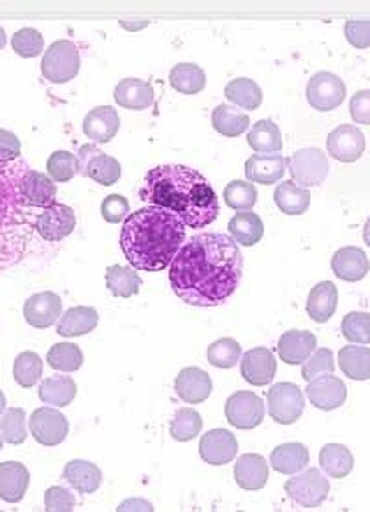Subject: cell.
<instances>
[{
    "label": "cell",
    "mask_w": 370,
    "mask_h": 512,
    "mask_svg": "<svg viewBox=\"0 0 370 512\" xmlns=\"http://www.w3.org/2000/svg\"><path fill=\"white\" fill-rule=\"evenodd\" d=\"M310 462V450L301 443H289L278 446L271 453V466L283 475L302 471Z\"/></svg>",
    "instance_id": "4dcf8cb0"
},
{
    "label": "cell",
    "mask_w": 370,
    "mask_h": 512,
    "mask_svg": "<svg viewBox=\"0 0 370 512\" xmlns=\"http://www.w3.org/2000/svg\"><path fill=\"white\" fill-rule=\"evenodd\" d=\"M319 464L329 478L341 480L354 470V455L343 444H326L319 453Z\"/></svg>",
    "instance_id": "e575fe53"
},
{
    "label": "cell",
    "mask_w": 370,
    "mask_h": 512,
    "mask_svg": "<svg viewBox=\"0 0 370 512\" xmlns=\"http://www.w3.org/2000/svg\"><path fill=\"white\" fill-rule=\"evenodd\" d=\"M241 344L230 337L218 339L208 348V362L217 369H234L241 361Z\"/></svg>",
    "instance_id": "f6af8a7d"
},
{
    "label": "cell",
    "mask_w": 370,
    "mask_h": 512,
    "mask_svg": "<svg viewBox=\"0 0 370 512\" xmlns=\"http://www.w3.org/2000/svg\"><path fill=\"white\" fill-rule=\"evenodd\" d=\"M5 411H6V396L3 394V390H0V416L5 415Z\"/></svg>",
    "instance_id": "be15d7a7"
},
{
    "label": "cell",
    "mask_w": 370,
    "mask_h": 512,
    "mask_svg": "<svg viewBox=\"0 0 370 512\" xmlns=\"http://www.w3.org/2000/svg\"><path fill=\"white\" fill-rule=\"evenodd\" d=\"M185 226L163 207H141L125 218L121 248L128 263L143 272L167 269L185 242Z\"/></svg>",
    "instance_id": "3957f363"
},
{
    "label": "cell",
    "mask_w": 370,
    "mask_h": 512,
    "mask_svg": "<svg viewBox=\"0 0 370 512\" xmlns=\"http://www.w3.org/2000/svg\"><path fill=\"white\" fill-rule=\"evenodd\" d=\"M26 413L21 407H12L3 415L0 420V431H3L5 441L12 446H21L26 441Z\"/></svg>",
    "instance_id": "7dc6e473"
},
{
    "label": "cell",
    "mask_w": 370,
    "mask_h": 512,
    "mask_svg": "<svg viewBox=\"0 0 370 512\" xmlns=\"http://www.w3.org/2000/svg\"><path fill=\"white\" fill-rule=\"evenodd\" d=\"M341 370L354 381L370 379V348L366 346H345L339 355Z\"/></svg>",
    "instance_id": "ab89813d"
},
{
    "label": "cell",
    "mask_w": 370,
    "mask_h": 512,
    "mask_svg": "<svg viewBox=\"0 0 370 512\" xmlns=\"http://www.w3.org/2000/svg\"><path fill=\"white\" fill-rule=\"evenodd\" d=\"M77 505V498L63 487H51L45 494V508L49 512H70Z\"/></svg>",
    "instance_id": "db71d44e"
},
{
    "label": "cell",
    "mask_w": 370,
    "mask_h": 512,
    "mask_svg": "<svg viewBox=\"0 0 370 512\" xmlns=\"http://www.w3.org/2000/svg\"><path fill=\"white\" fill-rule=\"evenodd\" d=\"M245 174L252 184L273 186L285 174V158L280 154H254L245 163Z\"/></svg>",
    "instance_id": "d4e9b609"
},
{
    "label": "cell",
    "mask_w": 370,
    "mask_h": 512,
    "mask_svg": "<svg viewBox=\"0 0 370 512\" xmlns=\"http://www.w3.org/2000/svg\"><path fill=\"white\" fill-rule=\"evenodd\" d=\"M100 211H102V216H104L106 223L117 224V223H123L125 218L128 216L130 204L123 195H109V197L104 198Z\"/></svg>",
    "instance_id": "f5cc1de1"
},
{
    "label": "cell",
    "mask_w": 370,
    "mask_h": 512,
    "mask_svg": "<svg viewBox=\"0 0 370 512\" xmlns=\"http://www.w3.org/2000/svg\"><path fill=\"white\" fill-rule=\"evenodd\" d=\"M6 43H8V35H6L5 28L0 26V50H3V49L6 47Z\"/></svg>",
    "instance_id": "6125c7cd"
},
{
    "label": "cell",
    "mask_w": 370,
    "mask_h": 512,
    "mask_svg": "<svg viewBox=\"0 0 370 512\" xmlns=\"http://www.w3.org/2000/svg\"><path fill=\"white\" fill-rule=\"evenodd\" d=\"M289 174L296 186L301 187H319L329 172V163L326 154L315 146H308L299 152H294L285 160Z\"/></svg>",
    "instance_id": "8992f818"
},
{
    "label": "cell",
    "mask_w": 370,
    "mask_h": 512,
    "mask_svg": "<svg viewBox=\"0 0 370 512\" xmlns=\"http://www.w3.org/2000/svg\"><path fill=\"white\" fill-rule=\"evenodd\" d=\"M267 407L274 422L282 425L294 424L304 415V392L294 383H276L267 392Z\"/></svg>",
    "instance_id": "ba28073f"
},
{
    "label": "cell",
    "mask_w": 370,
    "mask_h": 512,
    "mask_svg": "<svg viewBox=\"0 0 370 512\" xmlns=\"http://www.w3.org/2000/svg\"><path fill=\"white\" fill-rule=\"evenodd\" d=\"M141 276L123 265L107 267L106 270V287L116 298H132L141 290Z\"/></svg>",
    "instance_id": "8d00e7d4"
},
{
    "label": "cell",
    "mask_w": 370,
    "mask_h": 512,
    "mask_svg": "<svg viewBox=\"0 0 370 512\" xmlns=\"http://www.w3.org/2000/svg\"><path fill=\"white\" fill-rule=\"evenodd\" d=\"M234 478L243 490L255 492L259 489H264L269 480V464L265 457L257 453H246L239 457L236 462Z\"/></svg>",
    "instance_id": "cb8c5ba5"
},
{
    "label": "cell",
    "mask_w": 370,
    "mask_h": 512,
    "mask_svg": "<svg viewBox=\"0 0 370 512\" xmlns=\"http://www.w3.org/2000/svg\"><path fill=\"white\" fill-rule=\"evenodd\" d=\"M333 370H336V362H333V352L329 348H319L304 362L302 378L306 381H311L319 376L333 374Z\"/></svg>",
    "instance_id": "816d5d0a"
},
{
    "label": "cell",
    "mask_w": 370,
    "mask_h": 512,
    "mask_svg": "<svg viewBox=\"0 0 370 512\" xmlns=\"http://www.w3.org/2000/svg\"><path fill=\"white\" fill-rule=\"evenodd\" d=\"M74 226H77V216L67 204L54 202L52 206L42 209L35 218V232L47 242H60L67 239Z\"/></svg>",
    "instance_id": "30bf717a"
},
{
    "label": "cell",
    "mask_w": 370,
    "mask_h": 512,
    "mask_svg": "<svg viewBox=\"0 0 370 512\" xmlns=\"http://www.w3.org/2000/svg\"><path fill=\"white\" fill-rule=\"evenodd\" d=\"M47 362L51 364V369L70 374V372H77L82 369L84 353H82V348L77 344L58 343L49 350Z\"/></svg>",
    "instance_id": "b9f144b4"
},
{
    "label": "cell",
    "mask_w": 370,
    "mask_h": 512,
    "mask_svg": "<svg viewBox=\"0 0 370 512\" xmlns=\"http://www.w3.org/2000/svg\"><path fill=\"white\" fill-rule=\"evenodd\" d=\"M169 82L181 95H197L206 87V72L195 63H178L171 69Z\"/></svg>",
    "instance_id": "74e56055"
},
{
    "label": "cell",
    "mask_w": 370,
    "mask_h": 512,
    "mask_svg": "<svg viewBox=\"0 0 370 512\" xmlns=\"http://www.w3.org/2000/svg\"><path fill=\"white\" fill-rule=\"evenodd\" d=\"M63 311V304L61 298L56 295V292L45 290V292H37V295L30 297L24 302L23 307V315L24 320L37 329H47L52 327Z\"/></svg>",
    "instance_id": "ac0fdd59"
},
{
    "label": "cell",
    "mask_w": 370,
    "mask_h": 512,
    "mask_svg": "<svg viewBox=\"0 0 370 512\" xmlns=\"http://www.w3.org/2000/svg\"><path fill=\"white\" fill-rule=\"evenodd\" d=\"M363 241L366 242V246H370V218H368L365 228H363Z\"/></svg>",
    "instance_id": "94428289"
},
{
    "label": "cell",
    "mask_w": 370,
    "mask_h": 512,
    "mask_svg": "<svg viewBox=\"0 0 370 512\" xmlns=\"http://www.w3.org/2000/svg\"><path fill=\"white\" fill-rule=\"evenodd\" d=\"M338 302H339L338 287L331 281H320L310 292L306 311L313 322L324 324L336 315Z\"/></svg>",
    "instance_id": "83f0119b"
},
{
    "label": "cell",
    "mask_w": 370,
    "mask_h": 512,
    "mask_svg": "<svg viewBox=\"0 0 370 512\" xmlns=\"http://www.w3.org/2000/svg\"><path fill=\"white\" fill-rule=\"evenodd\" d=\"M306 394L311 404L320 411H333L345 406L347 401V385L336 374H324L308 381Z\"/></svg>",
    "instance_id": "9a60e30c"
},
{
    "label": "cell",
    "mask_w": 370,
    "mask_h": 512,
    "mask_svg": "<svg viewBox=\"0 0 370 512\" xmlns=\"http://www.w3.org/2000/svg\"><path fill=\"white\" fill-rule=\"evenodd\" d=\"M306 96L317 112H333L345 102L347 87L333 72H317L308 84Z\"/></svg>",
    "instance_id": "7c38bea8"
},
{
    "label": "cell",
    "mask_w": 370,
    "mask_h": 512,
    "mask_svg": "<svg viewBox=\"0 0 370 512\" xmlns=\"http://www.w3.org/2000/svg\"><path fill=\"white\" fill-rule=\"evenodd\" d=\"M3 444H5V436H3V431H0V450H3Z\"/></svg>",
    "instance_id": "e7e4bbea"
},
{
    "label": "cell",
    "mask_w": 370,
    "mask_h": 512,
    "mask_svg": "<svg viewBox=\"0 0 370 512\" xmlns=\"http://www.w3.org/2000/svg\"><path fill=\"white\" fill-rule=\"evenodd\" d=\"M274 202L282 213L296 216L308 211L311 204V193L306 187L296 186L294 181H283V184H278L274 191Z\"/></svg>",
    "instance_id": "836d02e7"
},
{
    "label": "cell",
    "mask_w": 370,
    "mask_h": 512,
    "mask_svg": "<svg viewBox=\"0 0 370 512\" xmlns=\"http://www.w3.org/2000/svg\"><path fill=\"white\" fill-rule=\"evenodd\" d=\"M350 115L356 124L370 126V91H357L350 100Z\"/></svg>",
    "instance_id": "9f6ffc18"
},
{
    "label": "cell",
    "mask_w": 370,
    "mask_h": 512,
    "mask_svg": "<svg viewBox=\"0 0 370 512\" xmlns=\"http://www.w3.org/2000/svg\"><path fill=\"white\" fill-rule=\"evenodd\" d=\"M65 481L80 494H93L102 485V471L97 464L84 461V459H72L63 468Z\"/></svg>",
    "instance_id": "4316f807"
},
{
    "label": "cell",
    "mask_w": 370,
    "mask_h": 512,
    "mask_svg": "<svg viewBox=\"0 0 370 512\" xmlns=\"http://www.w3.org/2000/svg\"><path fill=\"white\" fill-rule=\"evenodd\" d=\"M26 170L28 165L21 160L0 163V267L21 261L35 230V207H30L21 195Z\"/></svg>",
    "instance_id": "277c9868"
},
{
    "label": "cell",
    "mask_w": 370,
    "mask_h": 512,
    "mask_svg": "<svg viewBox=\"0 0 370 512\" xmlns=\"http://www.w3.org/2000/svg\"><path fill=\"white\" fill-rule=\"evenodd\" d=\"M239 444L234 433L228 429H211L200 438L199 453L204 462L211 466L230 464L237 455Z\"/></svg>",
    "instance_id": "5bb4252c"
},
{
    "label": "cell",
    "mask_w": 370,
    "mask_h": 512,
    "mask_svg": "<svg viewBox=\"0 0 370 512\" xmlns=\"http://www.w3.org/2000/svg\"><path fill=\"white\" fill-rule=\"evenodd\" d=\"M56 184L49 174L28 169L21 179V195L30 207L45 209L56 202Z\"/></svg>",
    "instance_id": "ffe728a7"
},
{
    "label": "cell",
    "mask_w": 370,
    "mask_h": 512,
    "mask_svg": "<svg viewBox=\"0 0 370 512\" xmlns=\"http://www.w3.org/2000/svg\"><path fill=\"white\" fill-rule=\"evenodd\" d=\"M287 496L304 508L320 507L329 494V481L319 471V468L302 470V473H294L285 483Z\"/></svg>",
    "instance_id": "52a82bcc"
},
{
    "label": "cell",
    "mask_w": 370,
    "mask_h": 512,
    "mask_svg": "<svg viewBox=\"0 0 370 512\" xmlns=\"http://www.w3.org/2000/svg\"><path fill=\"white\" fill-rule=\"evenodd\" d=\"M43 376V361L35 352H23L14 362V378L17 385L30 389L35 387Z\"/></svg>",
    "instance_id": "ee69618b"
},
{
    "label": "cell",
    "mask_w": 370,
    "mask_h": 512,
    "mask_svg": "<svg viewBox=\"0 0 370 512\" xmlns=\"http://www.w3.org/2000/svg\"><path fill=\"white\" fill-rule=\"evenodd\" d=\"M174 390L178 394L180 399H183L185 404H202L213 390V383L211 378L208 376V372H204L202 369L197 367H190L183 369L178 376H176V383H174Z\"/></svg>",
    "instance_id": "44dd1931"
},
{
    "label": "cell",
    "mask_w": 370,
    "mask_h": 512,
    "mask_svg": "<svg viewBox=\"0 0 370 512\" xmlns=\"http://www.w3.org/2000/svg\"><path fill=\"white\" fill-rule=\"evenodd\" d=\"M211 123L220 135L239 137L248 130L250 117L230 104H218L211 114Z\"/></svg>",
    "instance_id": "1f68e13d"
},
{
    "label": "cell",
    "mask_w": 370,
    "mask_h": 512,
    "mask_svg": "<svg viewBox=\"0 0 370 512\" xmlns=\"http://www.w3.org/2000/svg\"><path fill=\"white\" fill-rule=\"evenodd\" d=\"M30 434L35 438V443L42 446L52 448L60 446L69 434V422L63 413L52 407H40L32 413L28 418Z\"/></svg>",
    "instance_id": "9c48e42d"
},
{
    "label": "cell",
    "mask_w": 370,
    "mask_h": 512,
    "mask_svg": "<svg viewBox=\"0 0 370 512\" xmlns=\"http://www.w3.org/2000/svg\"><path fill=\"white\" fill-rule=\"evenodd\" d=\"M80 70V52L72 41L60 40L49 47L42 59V72L51 84H67Z\"/></svg>",
    "instance_id": "5b68a950"
},
{
    "label": "cell",
    "mask_w": 370,
    "mask_h": 512,
    "mask_svg": "<svg viewBox=\"0 0 370 512\" xmlns=\"http://www.w3.org/2000/svg\"><path fill=\"white\" fill-rule=\"evenodd\" d=\"M119 510H121V512H125V510H148V512H151V510H154V508H153V505L148 503V501L135 498V499L125 501V503L119 507Z\"/></svg>",
    "instance_id": "680465c9"
},
{
    "label": "cell",
    "mask_w": 370,
    "mask_h": 512,
    "mask_svg": "<svg viewBox=\"0 0 370 512\" xmlns=\"http://www.w3.org/2000/svg\"><path fill=\"white\" fill-rule=\"evenodd\" d=\"M80 174L89 176L97 184L109 187L121 179V163L98 151L95 144H84L79 152Z\"/></svg>",
    "instance_id": "4fadbf2b"
},
{
    "label": "cell",
    "mask_w": 370,
    "mask_h": 512,
    "mask_svg": "<svg viewBox=\"0 0 370 512\" xmlns=\"http://www.w3.org/2000/svg\"><path fill=\"white\" fill-rule=\"evenodd\" d=\"M97 325H98V313L93 307L79 306L69 309L65 315L60 316L56 332L60 337L74 339L91 334Z\"/></svg>",
    "instance_id": "f1b7e54d"
},
{
    "label": "cell",
    "mask_w": 370,
    "mask_h": 512,
    "mask_svg": "<svg viewBox=\"0 0 370 512\" xmlns=\"http://www.w3.org/2000/svg\"><path fill=\"white\" fill-rule=\"evenodd\" d=\"M139 198L174 213L193 230L209 226L220 213L218 197L209 181L185 165H160L148 170Z\"/></svg>",
    "instance_id": "7a4b0ae2"
},
{
    "label": "cell",
    "mask_w": 370,
    "mask_h": 512,
    "mask_svg": "<svg viewBox=\"0 0 370 512\" xmlns=\"http://www.w3.org/2000/svg\"><path fill=\"white\" fill-rule=\"evenodd\" d=\"M345 35L352 47L368 49L370 47V21H361V19L347 21Z\"/></svg>",
    "instance_id": "11a10c76"
},
{
    "label": "cell",
    "mask_w": 370,
    "mask_h": 512,
    "mask_svg": "<svg viewBox=\"0 0 370 512\" xmlns=\"http://www.w3.org/2000/svg\"><path fill=\"white\" fill-rule=\"evenodd\" d=\"M12 49L21 58H35L45 50V40L35 28H21L12 35Z\"/></svg>",
    "instance_id": "f907efd6"
},
{
    "label": "cell",
    "mask_w": 370,
    "mask_h": 512,
    "mask_svg": "<svg viewBox=\"0 0 370 512\" xmlns=\"http://www.w3.org/2000/svg\"><path fill=\"white\" fill-rule=\"evenodd\" d=\"M243 278V253L222 233H202L185 242L171 263L174 295L195 307L225 304Z\"/></svg>",
    "instance_id": "6da1fadb"
},
{
    "label": "cell",
    "mask_w": 370,
    "mask_h": 512,
    "mask_svg": "<svg viewBox=\"0 0 370 512\" xmlns=\"http://www.w3.org/2000/svg\"><path fill=\"white\" fill-rule=\"evenodd\" d=\"M225 415L237 429H255L265 418V404L255 392L241 390L228 398Z\"/></svg>",
    "instance_id": "8fae6325"
},
{
    "label": "cell",
    "mask_w": 370,
    "mask_h": 512,
    "mask_svg": "<svg viewBox=\"0 0 370 512\" xmlns=\"http://www.w3.org/2000/svg\"><path fill=\"white\" fill-rule=\"evenodd\" d=\"M331 269H333V274H336L339 279L356 283V281H361L368 274L370 261H368V255L361 248L347 246L333 253Z\"/></svg>",
    "instance_id": "603a6c76"
},
{
    "label": "cell",
    "mask_w": 370,
    "mask_h": 512,
    "mask_svg": "<svg viewBox=\"0 0 370 512\" xmlns=\"http://www.w3.org/2000/svg\"><path fill=\"white\" fill-rule=\"evenodd\" d=\"M77 398V383L70 376H51L40 385V399L47 406L67 407Z\"/></svg>",
    "instance_id": "d590c367"
},
{
    "label": "cell",
    "mask_w": 370,
    "mask_h": 512,
    "mask_svg": "<svg viewBox=\"0 0 370 512\" xmlns=\"http://www.w3.org/2000/svg\"><path fill=\"white\" fill-rule=\"evenodd\" d=\"M230 237L241 246H254L264 237V223L259 215L252 211L236 213L228 223Z\"/></svg>",
    "instance_id": "d6a6232c"
},
{
    "label": "cell",
    "mask_w": 370,
    "mask_h": 512,
    "mask_svg": "<svg viewBox=\"0 0 370 512\" xmlns=\"http://www.w3.org/2000/svg\"><path fill=\"white\" fill-rule=\"evenodd\" d=\"M28 485L30 473L23 462H0V499L8 503H19L24 498Z\"/></svg>",
    "instance_id": "484cf974"
},
{
    "label": "cell",
    "mask_w": 370,
    "mask_h": 512,
    "mask_svg": "<svg viewBox=\"0 0 370 512\" xmlns=\"http://www.w3.org/2000/svg\"><path fill=\"white\" fill-rule=\"evenodd\" d=\"M225 96L239 105L241 109H248V112H254L264 102V93L259 89V86L250 80V78H236L232 80L227 87H225Z\"/></svg>",
    "instance_id": "60d3db41"
},
{
    "label": "cell",
    "mask_w": 370,
    "mask_h": 512,
    "mask_svg": "<svg viewBox=\"0 0 370 512\" xmlns=\"http://www.w3.org/2000/svg\"><path fill=\"white\" fill-rule=\"evenodd\" d=\"M21 156V141L15 133L0 128V163L17 161Z\"/></svg>",
    "instance_id": "6f0895ef"
},
{
    "label": "cell",
    "mask_w": 370,
    "mask_h": 512,
    "mask_svg": "<svg viewBox=\"0 0 370 512\" xmlns=\"http://www.w3.org/2000/svg\"><path fill=\"white\" fill-rule=\"evenodd\" d=\"M121 26H123V28H128V30H139V28H144V26H148V23L144 21V23H137V24H130V23H125V21H121Z\"/></svg>",
    "instance_id": "91938a15"
},
{
    "label": "cell",
    "mask_w": 370,
    "mask_h": 512,
    "mask_svg": "<svg viewBox=\"0 0 370 512\" xmlns=\"http://www.w3.org/2000/svg\"><path fill=\"white\" fill-rule=\"evenodd\" d=\"M171 436L178 443H190L193 438H197L202 431V416L195 409L183 407L176 411L174 418L171 420L169 425Z\"/></svg>",
    "instance_id": "7bdbcfd3"
},
{
    "label": "cell",
    "mask_w": 370,
    "mask_h": 512,
    "mask_svg": "<svg viewBox=\"0 0 370 512\" xmlns=\"http://www.w3.org/2000/svg\"><path fill=\"white\" fill-rule=\"evenodd\" d=\"M248 144L257 154H278L283 146L278 124L273 121H257L248 132Z\"/></svg>",
    "instance_id": "f35d334b"
},
{
    "label": "cell",
    "mask_w": 370,
    "mask_h": 512,
    "mask_svg": "<svg viewBox=\"0 0 370 512\" xmlns=\"http://www.w3.org/2000/svg\"><path fill=\"white\" fill-rule=\"evenodd\" d=\"M317 350V337L311 332L301 329H289L278 341V355L285 364L299 367L304 364L310 355Z\"/></svg>",
    "instance_id": "d6986e66"
},
{
    "label": "cell",
    "mask_w": 370,
    "mask_h": 512,
    "mask_svg": "<svg viewBox=\"0 0 370 512\" xmlns=\"http://www.w3.org/2000/svg\"><path fill=\"white\" fill-rule=\"evenodd\" d=\"M222 198L236 211H250L257 202V191L252 184L243 179H234L225 187Z\"/></svg>",
    "instance_id": "c3c4849f"
},
{
    "label": "cell",
    "mask_w": 370,
    "mask_h": 512,
    "mask_svg": "<svg viewBox=\"0 0 370 512\" xmlns=\"http://www.w3.org/2000/svg\"><path fill=\"white\" fill-rule=\"evenodd\" d=\"M114 98L121 107L141 112V109H146L154 104V89L144 80L125 78L117 84Z\"/></svg>",
    "instance_id": "f546056e"
},
{
    "label": "cell",
    "mask_w": 370,
    "mask_h": 512,
    "mask_svg": "<svg viewBox=\"0 0 370 512\" xmlns=\"http://www.w3.org/2000/svg\"><path fill=\"white\" fill-rule=\"evenodd\" d=\"M241 376L254 387H265L273 383L278 364L269 348H252L241 355Z\"/></svg>",
    "instance_id": "2e32d148"
},
{
    "label": "cell",
    "mask_w": 370,
    "mask_h": 512,
    "mask_svg": "<svg viewBox=\"0 0 370 512\" xmlns=\"http://www.w3.org/2000/svg\"><path fill=\"white\" fill-rule=\"evenodd\" d=\"M47 172L52 181L58 184H67L74 176L80 174V161L79 156H74L67 151H56L47 161Z\"/></svg>",
    "instance_id": "bcb514c9"
},
{
    "label": "cell",
    "mask_w": 370,
    "mask_h": 512,
    "mask_svg": "<svg viewBox=\"0 0 370 512\" xmlns=\"http://www.w3.org/2000/svg\"><path fill=\"white\" fill-rule=\"evenodd\" d=\"M341 332L348 343L370 344V313H348L341 322Z\"/></svg>",
    "instance_id": "681fc988"
},
{
    "label": "cell",
    "mask_w": 370,
    "mask_h": 512,
    "mask_svg": "<svg viewBox=\"0 0 370 512\" xmlns=\"http://www.w3.org/2000/svg\"><path fill=\"white\" fill-rule=\"evenodd\" d=\"M121 128L119 114L111 105H100L91 109L84 119V133L97 144H106L117 135Z\"/></svg>",
    "instance_id": "7402d4cb"
},
{
    "label": "cell",
    "mask_w": 370,
    "mask_h": 512,
    "mask_svg": "<svg viewBox=\"0 0 370 512\" xmlns=\"http://www.w3.org/2000/svg\"><path fill=\"white\" fill-rule=\"evenodd\" d=\"M326 146H328V152L338 161L354 163L363 156L366 141L359 128L345 124V126H339L333 132H329L326 139Z\"/></svg>",
    "instance_id": "e0dca14e"
}]
</instances>
